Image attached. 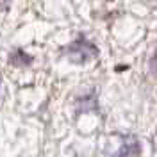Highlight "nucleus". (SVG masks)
Here are the masks:
<instances>
[{
	"label": "nucleus",
	"instance_id": "nucleus-1",
	"mask_svg": "<svg viewBox=\"0 0 157 157\" xmlns=\"http://www.w3.org/2000/svg\"><path fill=\"white\" fill-rule=\"evenodd\" d=\"M139 155V143L134 137H123L120 139V145L116 147L114 154L109 157H137Z\"/></svg>",
	"mask_w": 157,
	"mask_h": 157
},
{
	"label": "nucleus",
	"instance_id": "nucleus-2",
	"mask_svg": "<svg viewBox=\"0 0 157 157\" xmlns=\"http://www.w3.org/2000/svg\"><path fill=\"white\" fill-rule=\"evenodd\" d=\"M70 57L73 59V61H86V59L93 57L97 52H95V48L89 45V43H86V41H77V43H73L71 47H70L68 50Z\"/></svg>",
	"mask_w": 157,
	"mask_h": 157
},
{
	"label": "nucleus",
	"instance_id": "nucleus-3",
	"mask_svg": "<svg viewBox=\"0 0 157 157\" xmlns=\"http://www.w3.org/2000/svg\"><path fill=\"white\" fill-rule=\"evenodd\" d=\"M150 68L154 71V75H157V50H155V54H154V57H152V61H150Z\"/></svg>",
	"mask_w": 157,
	"mask_h": 157
},
{
	"label": "nucleus",
	"instance_id": "nucleus-4",
	"mask_svg": "<svg viewBox=\"0 0 157 157\" xmlns=\"http://www.w3.org/2000/svg\"><path fill=\"white\" fill-rule=\"evenodd\" d=\"M7 2H9V0H0V9H2V7H6V6H7Z\"/></svg>",
	"mask_w": 157,
	"mask_h": 157
},
{
	"label": "nucleus",
	"instance_id": "nucleus-5",
	"mask_svg": "<svg viewBox=\"0 0 157 157\" xmlns=\"http://www.w3.org/2000/svg\"><path fill=\"white\" fill-rule=\"evenodd\" d=\"M154 143H155V147H157V128H155V136H154Z\"/></svg>",
	"mask_w": 157,
	"mask_h": 157
}]
</instances>
